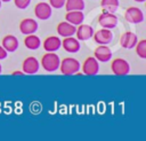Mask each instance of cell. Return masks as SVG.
<instances>
[{"label":"cell","instance_id":"obj_1","mask_svg":"<svg viewBox=\"0 0 146 141\" xmlns=\"http://www.w3.org/2000/svg\"><path fill=\"white\" fill-rule=\"evenodd\" d=\"M59 57L55 54V52L46 53L41 58V65L47 72H54L59 68Z\"/></svg>","mask_w":146,"mask_h":141},{"label":"cell","instance_id":"obj_12","mask_svg":"<svg viewBox=\"0 0 146 141\" xmlns=\"http://www.w3.org/2000/svg\"><path fill=\"white\" fill-rule=\"evenodd\" d=\"M38 23L35 19L32 18H24L19 23V31L23 34H32L38 30Z\"/></svg>","mask_w":146,"mask_h":141},{"label":"cell","instance_id":"obj_2","mask_svg":"<svg viewBox=\"0 0 146 141\" xmlns=\"http://www.w3.org/2000/svg\"><path fill=\"white\" fill-rule=\"evenodd\" d=\"M59 69L63 75H75L80 70V62L73 57H66L59 63Z\"/></svg>","mask_w":146,"mask_h":141},{"label":"cell","instance_id":"obj_16","mask_svg":"<svg viewBox=\"0 0 146 141\" xmlns=\"http://www.w3.org/2000/svg\"><path fill=\"white\" fill-rule=\"evenodd\" d=\"M83 19H84V15L82 10H71V11H66L65 14V21L75 26L81 24Z\"/></svg>","mask_w":146,"mask_h":141},{"label":"cell","instance_id":"obj_23","mask_svg":"<svg viewBox=\"0 0 146 141\" xmlns=\"http://www.w3.org/2000/svg\"><path fill=\"white\" fill-rule=\"evenodd\" d=\"M14 2L18 9H25L31 3V0H14Z\"/></svg>","mask_w":146,"mask_h":141},{"label":"cell","instance_id":"obj_25","mask_svg":"<svg viewBox=\"0 0 146 141\" xmlns=\"http://www.w3.org/2000/svg\"><path fill=\"white\" fill-rule=\"evenodd\" d=\"M7 54H8V52L2 46H0V60H5L7 57Z\"/></svg>","mask_w":146,"mask_h":141},{"label":"cell","instance_id":"obj_15","mask_svg":"<svg viewBox=\"0 0 146 141\" xmlns=\"http://www.w3.org/2000/svg\"><path fill=\"white\" fill-rule=\"evenodd\" d=\"M62 46L67 53H76L80 50V47H81L80 41L76 38H73V36L64 38V40L62 41Z\"/></svg>","mask_w":146,"mask_h":141},{"label":"cell","instance_id":"obj_5","mask_svg":"<svg viewBox=\"0 0 146 141\" xmlns=\"http://www.w3.org/2000/svg\"><path fill=\"white\" fill-rule=\"evenodd\" d=\"M99 71V62L94 57L89 56L82 64V72L86 76H96Z\"/></svg>","mask_w":146,"mask_h":141},{"label":"cell","instance_id":"obj_29","mask_svg":"<svg viewBox=\"0 0 146 141\" xmlns=\"http://www.w3.org/2000/svg\"><path fill=\"white\" fill-rule=\"evenodd\" d=\"M1 71H2V68H1V64H0V73H1Z\"/></svg>","mask_w":146,"mask_h":141},{"label":"cell","instance_id":"obj_6","mask_svg":"<svg viewBox=\"0 0 146 141\" xmlns=\"http://www.w3.org/2000/svg\"><path fill=\"white\" fill-rule=\"evenodd\" d=\"M124 18L131 24H139L144 21V13L137 7H129L125 9Z\"/></svg>","mask_w":146,"mask_h":141},{"label":"cell","instance_id":"obj_17","mask_svg":"<svg viewBox=\"0 0 146 141\" xmlns=\"http://www.w3.org/2000/svg\"><path fill=\"white\" fill-rule=\"evenodd\" d=\"M60 46H62L60 39L55 36H50L46 38V40L43 41V48L47 52H56L57 49L60 48Z\"/></svg>","mask_w":146,"mask_h":141},{"label":"cell","instance_id":"obj_14","mask_svg":"<svg viewBox=\"0 0 146 141\" xmlns=\"http://www.w3.org/2000/svg\"><path fill=\"white\" fill-rule=\"evenodd\" d=\"M57 33L63 37V38H66V37H71V36H74L75 34V25L64 21V22H60L58 25H57Z\"/></svg>","mask_w":146,"mask_h":141},{"label":"cell","instance_id":"obj_26","mask_svg":"<svg viewBox=\"0 0 146 141\" xmlns=\"http://www.w3.org/2000/svg\"><path fill=\"white\" fill-rule=\"evenodd\" d=\"M11 75L13 76H24V72L23 71H14Z\"/></svg>","mask_w":146,"mask_h":141},{"label":"cell","instance_id":"obj_27","mask_svg":"<svg viewBox=\"0 0 146 141\" xmlns=\"http://www.w3.org/2000/svg\"><path fill=\"white\" fill-rule=\"evenodd\" d=\"M133 1H137V2H144L145 0H133Z\"/></svg>","mask_w":146,"mask_h":141},{"label":"cell","instance_id":"obj_10","mask_svg":"<svg viewBox=\"0 0 146 141\" xmlns=\"http://www.w3.org/2000/svg\"><path fill=\"white\" fill-rule=\"evenodd\" d=\"M75 34H76V39L81 40V41H86L90 38H92L94 36V28L88 25V24H79L76 30H75Z\"/></svg>","mask_w":146,"mask_h":141},{"label":"cell","instance_id":"obj_31","mask_svg":"<svg viewBox=\"0 0 146 141\" xmlns=\"http://www.w3.org/2000/svg\"><path fill=\"white\" fill-rule=\"evenodd\" d=\"M41 1H44V0H41Z\"/></svg>","mask_w":146,"mask_h":141},{"label":"cell","instance_id":"obj_3","mask_svg":"<svg viewBox=\"0 0 146 141\" xmlns=\"http://www.w3.org/2000/svg\"><path fill=\"white\" fill-rule=\"evenodd\" d=\"M111 70L115 76H125L130 72V64L124 58H115L111 63Z\"/></svg>","mask_w":146,"mask_h":141},{"label":"cell","instance_id":"obj_9","mask_svg":"<svg viewBox=\"0 0 146 141\" xmlns=\"http://www.w3.org/2000/svg\"><path fill=\"white\" fill-rule=\"evenodd\" d=\"M94 57L98 62H102V63L108 62L111 60V57H112V50L106 45H99L94 50Z\"/></svg>","mask_w":146,"mask_h":141},{"label":"cell","instance_id":"obj_30","mask_svg":"<svg viewBox=\"0 0 146 141\" xmlns=\"http://www.w3.org/2000/svg\"><path fill=\"white\" fill-rule=\"evenodd\" d=\"M1 3H2V2H1V0H0V8H1Z\"/></svg>","mask_w":146,"mask_h":141},{"label":"cell","instance_id":"obj_11","mask_svg":"<svg viewBox=\"0 0 146 141\" xmlns=\"http://www.w3.org/2000/svg\"><path fill=\"white\" fill-rule=\"evenodd\" d=\"M39 62L35 57L33 56H29L26 57L24 61H23V64H22V69H23V72L26 73V75H34L38 72L39 70Z\"/></svg>","mask_w":146,"mask_h":141},{"label":"cell","instance_id":"obj_19","mask_svg":"<svg viewBox=\"0 0 146 141\" xmlns=\"http://www.w3.org/2000/svg\"><path fill=\"white\" fill-rule=\"evenodd\" d=\"M24 45L26 46V48L31 49V50H34V49H38L41 45V40L38 36H35L34 33L32 34H26V38L24 39Z\"/></svg>","mask_w":146,"mask_h":141},{"label":"cell","instance_id":"obj_18","mask_svg":"<svg viewBox=\"0 0 146 141\" xmlns=\"http://www.w3.org/2000/svg\"><path fill=\"white\" fill-rule=\"evenodd\" d=\"M2 47L8 52V53H13L18 48V40L15 36L11 34H7L6 37H3L2 39Z\"/></svg>","mask_w":146,"mask_h":141},{"label":"cell","instance_id":"obj_20","mask_svg":"<svg viewBox=\"0 0 146 141\" xmlns=\"http://www.w3.org/2000/svg\"><path fill=\"white\" fill-rule=\"evenodd\" d=\"M120 3L119 0H102L100 1V7L103 11H108V13H115L119 8Z\"/></svg>","mask_w":146,"mask_h":141},{"label":"cell","instance_id":"obj_7","mask_svg":"<svg viewBox=\"0 0 146 141\" xmlns=\"http://www.w3.org/2000/svg\"><path fill=\"white\" fill-rule=\"evenodd\" d=\"M51 13H52L51 6L47 2H44V1H41V2L36 3V6L34 7V14H35L36 18H39V19L44 21V19L50 18Z\"/></svg>","mask_w":146,"mask_h":141},{"label":"cell","instance_id":"obj_13","mask_svg":"<svg viewBox=\"0 0 146 141\" xmlns=\"http://www.w3.org/2000/svg\"><path fill=\"white\" fill-rule=\"evenodd\" d=\"M137 41H138L137 36H136L133 32L128 31V32H125V33H123V34L121 36L120 45H121L123 48H125V49H131V48H133V47L136 46Z\"/></svg>","mask_w":146,"mask_h":141},{"label":"cell","instance_id":"obj_24","mask_svg":"<svg viewBox=\"0 0 146 141\" xmlns=\"http://www.w3.org/2000/svg\"><path fill=\"white\" fill-rule=\"evenodd\" d=\"M65 1H66V0H49V5H50L52 8L59 9V8L64 7Z\"/></svg>","mask_w":146,"mask_h":141},{"label":"cell","instance_id":"obj_22","mask_svg":"<svg viewBox=\"0 0 146 141\" xmlns=\"http://www.w3.org/2000/svg\"><path fill=\"white\" fill-rule=\"evenodd\" d=\"M136 53L140 58H146V40L141 39L136 44Z\"/></svg>","mask_w":146,"mask_h":141},{"label":"cell","instance_id":"obj_28","mask_svg":"<svg viewBox=\"0 0 146 141\" xmlns=\"http://www.w3.org/2000/svg\"><path fill=\"white\" fill-rule=\"evenodd\" d=\"M10 0H1V2H9Z\"/></svg>","mask_w":146,"mask_h":141},{"label":"cell","instance_id":"obj_8","mask_svg":"<svg viewBox=\"0 0 146 141\" xmlns=\"http://www.w3.org/2000/svg\"><path fill=\"white\" fill-rule=\"evenodd\" d=\"M94 40L95 42H97L98 45H107L112 41L113 38V33L111 31V29H100L97 32H94Z\"/></svg>","mask_w":146,"mask_h":141},{"label":"cell","instance_id":"obj_4","mask_svg":"<svg viewBox=\"0 0 146 141\" xmlns=\"http://www.w3.org/2000/svg\"><path fill=\"white\" fill-rule=\"evenodd\" d=\"M98 23L102 28L105 29H114L117 25V17L114 13L103 11L98 17Z\"/></svg>","mask_w":146,"mask_h":141},{"label":"cell","instance_id":"obj_21","mask_svg":"<svg viewBox=\"0 0 146 141\" xmlns=\"http://www.w3.org/2000/svg\"><path fill=\"white\" fill-rule=\"evenodd\" d=\"M64 6H65L66 11H71V10H83V8H84V1L83 0H66Z\"/></svg>","mask_w":146,"mask_h":141}]
</instances>
